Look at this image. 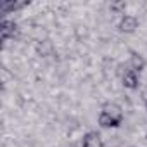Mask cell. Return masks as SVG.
I'll use <instances>...</instances> for the list:
<instances>
[{
  "instance_id": "1",
  "label": "cell",
  "mask_w": 147,
  "mask_h": 147,
  "mask_svg": "<svg viewBox=\"0 0 147 147\" xmlns=\"http://www.w3.org/2000/svg\"><path fill=\"white\" fill-rule=\"evenodd\" d=\"M138 28V19L131 14H125L121 19H119V24H118V30L125 35H130V33H135Z\"/></svg>"
},
{
  "instance_id": "2",
  "label": "cell",
  "mask_w": 147,
  "mask_h": 147,
  "mask_svg": "<svg viewBox=\"0 0 147 147\" xmlns=\"http://www.w3.org/2000/svg\"><path fill=\"white\" fill-rule=\"evenodd\" d=\"M128 67H130V71H133V73H142L144 69H145V66H147V62H145V59H144V55L140 54V52H135V50H131L130 52V59H128Z\"/></svg>"
},
{
  "instance_id": "3",
  "label": "cell",
  "mask_w": 147,
  "mask_h": 147,
  "mask_svg": "<svg viewBox=\"0 0 147 147\" xmlns=\"http://www.w3.org/2000/svg\"><path fill=\"white\" fill-rule=\"evenodd\" d=\"M82 147H104V142L97 131H87L82 138Z\"/></svg>"
},
{
  "instance_id": "4",
  "label": "cell",
  "mask_w": 147,
  "mask_h": 147,
  "mask_svg": "<svg viewBox=\"0 0 147 147\" xmlns=\"http://www.w3.org/2000/svg\"><path fill=\"white\" fill-rule=\"evenodd\" d=\"M54 43L50 42V40H40L36 45H35V52H36V55H40V57H50L52 54H54Z\"/></svg>"
},
{
  "instance_id": "5",
  "label": "cell",
  "mask_w": 147,
  "mask_h": 147,
  "mask_svg": "<svg viewBox=\"0 0 147 147\" xmlns=\"http://www.w3.org/2000/svg\"><path fill=\"white\" fill-rule=\"evenodd\" d=\"M97 123H99L102 128H118L123 121L114 119V118H113V116H109L107 113L100 111V113H99V116H97Z\"/></svg>"
},
{
  "instance_id": "6",
  "label": "cell",
  "mask_w": 147,
  "mask_h": 147,
  "mask_svg": "<svg viewBox=\"0 0 147 147\" xmlns=\"http://www.w3.org/2000/svg\"><path fill=\"white\" fill-rule=\"evenodd\" d=\"M18 31V24L14 21H9V19H4L2 21V28H0V33H2V40H9V38H14Z\"/></svg>"
},
{
  "instance_id": "7",
  "label": "cell",
  "mask_w": 147,
  "mask_h": 147,
  "mask_svg": "<svg viewBox=\"0 0 147 147\" xmlns=\"http://www.w3.org/2000/svg\"><path fill=\"white\" fill-rule=\"evenodd\" d=\"M121 82H123V87L128 88V90H137L140 87V78H138L137 73H133V71H128L126 75L121 78Z\"/></svg>"
},
{
  "instance_id": "8",
  "label": "cell",
  "mask_w": 147,
  "mask_h": 147,
  "mask_svg": "<svg viewBox=\"0 0 147 147\" xmlns=\"http://www.w3.org/2000/svg\"><path fill=\"white\" fill-rule=\"evenodd\" d=\"M100 111L107 113V114H109V116H113L114 119L123 121V107H121L119 104H116V102H106V104L102 106V109H100Z\"/></svg>"
},
{
  "instance_id": "9",
  "label": "cell",
  "mask_w": 147,
  "mask_h": 147,
  "mask_svg": "<svg viewBox=\"0 0 147 147\" xmlns=\"http://www.w3.org/2000/svg\"><path fill=\"white\" fill-rule=\"evenodd\" d=\"M28 5V2H2V12L4 14H7V12H11V11H19V9H23V7H26Z\"/></svg>"
},
{
  "instance_id": "10",
  "label": "cell",
  "mask_w": 147,
  "mask_h": 147,
  "mask_svg": "<svg viewBox=\"0 0 147 147\" xmlns=\"http://www.w3.org/2000/svg\"><path fill=\"white\" fill-rule=\"evenodd\" d=\"M125 9H126V2H125V0H114V2L109 4V11L113 14H123Z\"/></svg>"
},
{
  "instance_id": "11",
  "label": "cell",
  "mask_w": 147,
  "mask_h": 147,
  "mask_svg": "<svg viewBox=\"0 0 147 147\" xmlns=\"http://www.w3.org/2000/svg\"><path fill=\"white\" fill-rule=\"evenodd\" d=\"M145 111H147V99H145Z\"/></svg>"
},
{
  "instance_id": "12",
  "label": "cell",
  "mask_w": 147,
  "mask_h": 147,
  "mask_svg": "<svg viewBox=\"0 0 147 147\" xmlns=\"http://www.w3.org/2000/svg\"><path fill=\"white\" fill-rule=\"evenodd\" d=\"M131 147H135V145H131Z\"/></svg>"
}]
</instances>
